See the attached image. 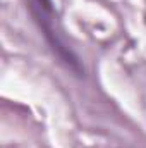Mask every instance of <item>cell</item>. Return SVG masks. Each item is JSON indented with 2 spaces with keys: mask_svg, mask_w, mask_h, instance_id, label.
<instances>
[{
  "mask_svg": "<svg viewBox=\"0 0 146 148\" xmlns=\"http://www.w3.org/2000/svg\"><path fill=\"white\" fill-rule=\"evenodd\" d=\"M31 10L36 17V23L40 24L43 36L46 40V43L50 45V48L53 50V53L64 62V66L67 69H71L77 76H84V69L79 62V59L76 57L72 50L62 41V38L59 35L57 28H55V19H53V3L52 0H31Z\"/></svg>",
  "mask_w": 146,
  "mask_h": 148,
  "instance_id": "6da1fadb",
  "label": "cell"
}]
</instances>
